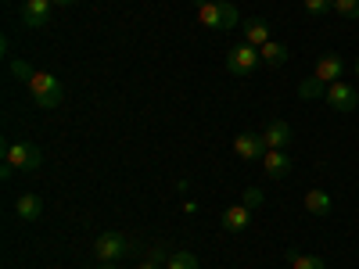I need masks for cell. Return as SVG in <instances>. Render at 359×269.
<instances>
[{"label": "cell", "instance_id": "obj_14", "mask_svg": "<svg viewBox=\"0 0 359 269\" xmlns=\"http://www.w3.org/2000/svg\"><path fill=\"white\" fill-rule=\"evenodd\" d=\"M241 25H245V43H252V47H262V43L273 40V36H269V22L266 18H248Z\"/></svg>", "mask_w": 359, "mask_h": 269}, {"label": "cell", "instance_id": "obj_7", "mask_svg": "<svg viewBox=\"0 0 359 269\" xmlns=\"http://www.w3.org/2000/svg\"><path fill=\"white\" fill-rule=\"evenodd\" d=\"M269 151L262 133H237L233 137V155L245 158V162H262V155Z\"/></svg>", "mask_w": 359, "mask_h": 269}, {"label": "cell", "instance_id": "obj_13", "mask_svg": "<svg viewBox=\"0 0 359 269\" xmlns=\"http://www.w3.org/2000/svg\"><path fill=\"white\" fill-rule=\"evenodd\" d=\"M262 169H266L269 179H284V176L291 172V158H287L284 151H266V155H262Z\"/></svg>", "mask_w": 359, "mask_h": 269}, {"label": "cell", "instance_id": "obj_24", "mask_svg": "<svg viewBox=\"0 0 359 269\" xmlns=\"http://www.w3.org/2000/svg\"><path fill=\"white\" fill-rule=\"evenodd\" d=\"M147 258H155V262H169L165 248H151V251H147Z\"/></svg>", "mask_w": 359, "mask_h": 269}, {"label": "cell", "instance_id": "obj_1", "mask_svg": "<svg viewBox=\"0 0 359 269\" xmlns=\"http://www.w3.org/2000/svg\"><path fill=\"white\" fill-rule=\"evenodd\" d=\"M198 8V22L205 29H212V33H230V29L241 25V15L230 0H194Z\"/></svg>", "mask_w": 359, "mask_h": 269}, {"label": "cell", "instance_id": "obj_23", "mask_svg": "<svg viewBox=\"0 0 359 269\" xmlns=\"http://www.w3.org/2000/svg\"><path fill=\"white\" fill-rule=\"evenodd\" d=\"M262 201H266V194H262L259 187H248V191L241 194V205H248V208H259Z\"/></svg>", "mask_w": 359, "mask_h": 269}, {"label": "cell", "instance_id": "obj_2", "mask_svg": "<svg viewBox=\"0 0 359 269\" xmlns=\"http://www.w3.org/2000/svg\"><path fill=\"white\" fill-rule=\"evenodd\" d=\"M25 86H29V94H33V101H36L40 108H47V111H50V108H62V101H65L62 79H54L50 72H36Z\"/></svg>", "mask_w": 359, "mask_h": 269}, {"label": "cell", "instance_id": "obj_26", "mask_svg": "<svg viewBox=\"0 0 359 269\" xmlns=\"http://www.w3.org/2000/svg\"><path fill=\"white\" fill-rule=\"evenodd\" d=\"M137 269H162V262H155V258H147V262H140Z\"/></svg>", "mask_w": 359, "mask_h": 269}, {"label": "cell", "instance_id": "obj_18", "mask_svg": "<svg viewBox=\"0 0 359 269\" xmlns=\"http://www.w3.org/2000/svg\"><path fill=\"white\" fill-rule=\"evenodd\" d=\"M291 269H327L320 255H302V251H291Z\"/></svg>", "mask_w": 359, "mask_h": 269}, {"label": "cell", "instance_id": "obj_9", "mask_svg": "<svg viewBox=\"0 0 359 269\" xmlns=\"http://www.w3.org/2000/svg\"><path fill=\"white\" fill-rule=\"evenodd\" d=\"M50 0H25L22 4V22L29 25V29H43L47 22H50Z\"/></svg>", "mask_w": 359, "mask_h": 269}, {"label": "cell", "instance_id": "obj_20", "mask_svg": "<svg viewBox=\"0 0 359 269\" xmlns=\"http://www.w3.org/2000/svg\"><path fill=\"white\" fill-rule=\"evenodd\" d=\"M302 8H306L313 18H323V15H331V11H334L331 0H302Z\"/></svg>", "mask_w": 359, "mask_h": 269}, {"label": "cell", "instance_id": "obj_4", "mask_svg": "<svg viewBox=\"0 0 359 269\" xmlns=\"http://www.w3.org/2000/svg\"><path fill=\"white\" fill-rule=\"evenodd\" d=\"M4 162L15 165L18 172H33L43 165V151L29 140H11V144H4Z\"/></svg>", "mask_w": 359, "mask_h": 269}, {"label": "cell", "instance_id": "obj_3", "mask_svg": "<svg viewBox=\"0 0 359 269\" xmlns=\"http://www.w3.org/2000/svg\"><path fill=\"white\" fill-rule=\"evenodd\" d=\"M133 251H137V244L130 241L126 233H118V230H108V233H101L97 241H94L97 262H118V258H126V255H133Z\"/></svg>", "mask_w": 359, "mask_h": 269}, {"label": "cell", "instance_id": "obj_17", "mask_svg": "<svg viewBox=\"0 0 359 269\" xmlns=\"http://www.w3.org/2000/svg\"><path fill=\"white\" fill-rule=\"evenodd\" d=\"M165 269H201V262H198L194 251H172L169 262H165Z\"/></svg>", "mask_w": 359, "mask_h": 269}, {"label": "cell", "instance_id": "obj_6", "mask_svg": "<svg viewBox=\"0 0 359 269\" xmlns=\"http://www.w3.org/2000/svg\"><path fill=\"white\" fill-rule=\"evenodd\" d=\"M327 104H331L334 111H352V108H359V90L352 86V83H331V86H327Z\"/></svg>", "mask_w": 359, "mask_h": 269}, {"label": "cell", "instance_id": "obj_22", "mask_svg": "<svg viewBox=\"0 0 359 269\" xmlns=\"http://www.w3.org/2000/svg\"><path fill=\"white\" fill-rule=\"evenodd\" d=\"M11 76H15V79H22V83H29V79L36 76V69L29 65V62H18V57H15V62H11Z\"/></svg>", "mask_w": 359, "mask_h": 269}, {"label": "cell", "instance_id": "obj_25", "mask_svg": "<svg viewBox=\"0 0 359 269\" xmlns=\"http://www.w3.org/2000/svg\"><path fill=\"white\" fill-rule=\"evenodd\" d=\"M50 4H54V8H76L79 0H50Z\"/></svg>", "mask_w": 359, "mask_h": 269}, {"label": "cell", "instance_id": "obj_5", "mask_svg": "<svg viewBox=\"0 0 359 269\" xmlns=\"http://www.w3.org/2000/svg\"><path fill=\"white\" fill-rule=\"evenodd\" d=\"M259 47H252V43H233L230 50H226V72L230 76H252L255 69H259Z\"/></svg>", "mask_w": 359, "mask_h": 269}, {"label": "cell", "instance_id": "obj_27", "mask_svg": "<svg viewBox=\"0 0 359 269\" xmlns=\"http://www.w3.org/2000/svg\"><path fill=\"white\" fill-rule=\"evenodd\" d=\"M97 269H118V265H115V262H101Z\"/></svg>", "mask_w": 359, "mask_h": 269}, {"label": "cell", "instance_id": "obj_12", "mask_svg": "<svg viewBox=\"0 0 359 269\" xmlns=\"http://www.w3.org/2000/svg\"><path fill=\"white\" fill-rule=\"evenodd\" d=\"M248 226H252V208L248 205H230L223 212V230L226 233H241Z\"/></svg>", "mask_w": 359, "mask_h": 269}, {"label": "cell", "instance_id": "obj_11", "mask_svg": "<svg viewBox=\"0 0 359 269\" xmlns=\"http://www.w3.org/2000/svg\"><path fill=\"white\" fill-rule=\"evenodd\" d=\"M262 140H266L269 151H284V147L291 144V126L284 123V118H273V123L262 130Z\"/></svg>", "mask_w": 359, "mask_h": 269}, {"label": "cell", "instance_id": "obj_8", "mask_svg": "<svg viewBox=\"0 0 359 269\" xmlns=\"http://www.w3.org/2000/svg\"><path fill=\"white\" fill-rule=\"evenodd\" d=\"M341 72H345V62H341V54L338 50H327V54H320L316 57V79L323 83V86H331V83H338L341 79Z\"/></svg>", "mask_w": 359, "mask_h": 269}, {"label": "cell", "instance_id": "obj_10", "mask_svg": "<svg viewBox=\"0 0 359 269\" xmlns=\"http://www.w3.org/2000/svg\"><path fill=\"white\" fill-rule=\"evenodd\" d=\"M15 216L22 223H36L43 216V198L40 194H18L15 198Z\"/></svg>", "mask_w": 359, "mask_h": 269}, {"label": "cell", "instance_id": "obj_21", "mask_svg": "<svg viewBox=\"0 0 359 269\" xmlns=\"http://www.w3.org/2000/svg\"><path fill=\"white\" fill-rule=\"evenodd\" d=\"M331 4H334V11L341 15V18H359V0H331Z\"/></svg>", "mask_w": 359, "mask_h": 269}, {"label": "cell", "instance_id": "obj_19", "mask_svg": "<svg viewBox=\"0 0 359 269\" xmlns=\"http://www.w3.org/2000/svg\"><path fill=\"white\" fill-rule=\"evenodd\" d=\"M327 94V86L313 76V79H302V83H298V97H306V101H313V97H323Z\"/></svg>", "mask_w": 359, "mask_h": 269}, {"label": "cell", "instance_id": "obj_16", "mask_svg": "<svg viewBox=\"0 0 359 269\" xmlns=\"http://www.w3.org/2000/svg\"><path fill=\"white\" fill-rule=\"evenodd\" d=\"M306 212L309 216H331V194L327 191H309L306 194Z\"/></svg>", "mask_w": 359, "mask_h": 269}, {"label": "cell", "instance_id": "obj_28", "mask_svg": "<svg viewBox=\"0 0 359 269\" xmlns=\"http://www.w3.org/2000/svg\"><path fill=\"white\" fill-rule=\"evenodd\" d=\"M355 76H359V57H355Z\"/></svg>", "mask_w": 359, "mask_h": 269}, {"label": "cell", "instance_id": "obj_15", "mask_svg": "<svg viewBox=\"0 0 359 269\" xmlns=\"http://www.w3.org/2000/svg\"><path fill=\"white\" fill-rule=\"evenodd\" d=\"M259 57H262V65L280 69V65L287 62V47H284V43H277V40H269V43H262V47H259Z\"/></svg>", "mask_w": 359, "mask_h": 269}]
</instances>
